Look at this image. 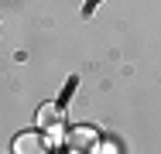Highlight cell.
<instances>
[{
    "label": "cell",
    "mask_w": 161,
    "mask_h": 154,
    "mask_svg": "<svg viewBox=\"0 0 161 154\" xmlns=\"http://www.w3.org/2000/svg\"><path fill=\"white\" fill-rule=\"evenodd\" d=\"M69 144H72V151H89V147H96V130H89V127L72 130L69 134Z\"/></svg>",
    "instance_id": "obj_2"
},
{
    "label": "cell",
    "mask_w": 161,
    "mask_h": 154,
    "mask_svg": "<svg viewBox=\"0 0 161 154\" xmlns=\"http://www.w3.org/2000/svg\"><path fill=\"white\" fill-rule=\"evenodd\" d=\"M55 120H58L55 106H41V113H38V123H45V127H48V123H55Z\"/></svg>",
    "instance_id": "obj_3"
},
{
    "label": "cell",
    "mask_w": 161,
    "mask_h": 154,
    "mask_svg": "<svg viewBox=\"0 0 161 154\" xmlns=\"http://www.w3.org/2000/svg\"><path fill=\"white\" fill-rule=\"evenodd\" d=\"M14 154H52V144H48V137L24 130V134L14 137Z\"/></svg>",
    "instance_id": "obj_1"
}]
</instances>
